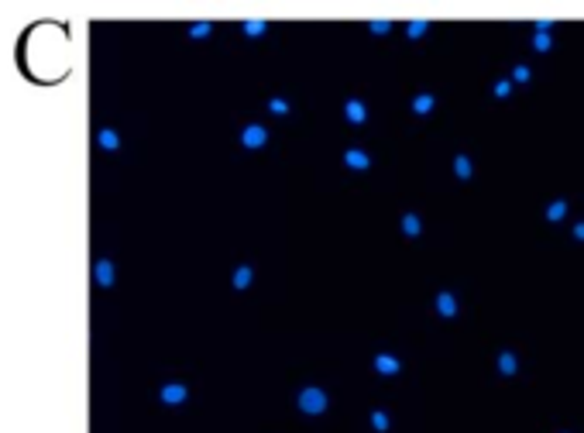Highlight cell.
I'll list each match as a JSON object with an SVG mask.
<instances>
[{
  "instance_id": "3957f363",
  "label": "cell",
  "mask_w": 584,
  "mask_h": 433,
  "mask_svg": "<svg viewBox=\"0 0 584 433\" xmlns=\"http://www.w3.org/2000/svg\"><path fill=\"white\" fill-rule=\"evenodd\" d=\"M533 45H536V52H547V48H550V34L536 31V42H533Z\"/></svg>"
},
{
  "instance_id": "277c9868",
  "label": "cell",
  "mask_w": 584,
  "mask_h": 433,
  "mask_svg": "<svg viewBox=\"0 0 584 433\" xmlns=\"http://www.w3.org/2000/svg\"><path fill=\"white\" fill-rule=\"evenodd\" d=\"M440 309L450 317V313H454V299H450V296H440Z\"/></svg>"
},
{
  "instance_id": "7a4b0ae2",
  "label": "cell",
  "mask_w": 584,
  "mask_h": 433,
  "mask_svg": "<svg viewBox=\"0 0 584 433\" xmlns=\"http://www.w3.org/2000/svg\"><path fill=\"white\" fill-rule=\"evenodd\" d=\"M564 213H567V203H564V200L550 203V210H547V217H550V220H564Z\"/></svg>"
},
{
  "instance_id": "5b68a950",
  "label": "cell",
  "mask_w": 584,
  "mask_h": 433,
  "mask_svg": "<svg viewBox=\"0 0 584 433\" xmlns=\"http://www.w3.org/2000/svg\"><path fill=\"white\" fill-rule=\"evenodd\" d=\"M516 80H519V83L529 80V69H526V65H516Z\"/></svg>"
},
{
  "instance_id": "6da1fadb",
  "label": "cell",
  "mask_w": 584,
  "mask_h": 433,
  "mask_svg": "<svg viewBox=\"0 0 584 433\" xmlns=\"http://www.w3.org/2000/svg\"><path fill=\"white\" fill-rule=\"evenodd\" d=\"M498 368H502V375H512V371H516V358H512L509 351H505L502 358H498Z\"/></svg>"
},
{
  "instance_id": "8992f818",
  "label": "cell",
  "mask_w": 584,
  "mask_h": 433,
  "mask_svg": "<svg viewBox=\"0 0 584 433\" xmlns=\"http://www.w3.org/2000/svg\"><path fill=\"white\" fill-rule=\"evenodd\" d=\"M457 172H460V176H471V165H467V159H457Z\"/></svg>"
},
{
  "instance_id": "52a82bcc",
  "label": "cell",
  "mask_w": 584,
  "mask_h": 433,
  "mask_svg": "<svg viewBox=\"0 0 584 433\" xmlns=\"http://www.w3.org/2000/svg\"><path fill=\"white\" fill-rule=\"evenodd\" d=\"M574 238H577V241H584V224H577V227H574Z\"/></svg>"
}]
</instances>
